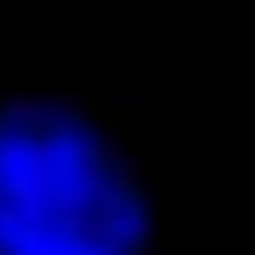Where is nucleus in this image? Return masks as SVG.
<instances>
[{"instance_id":"obj_1","label":"nucleus","mask_w":255,"mask_h":255,"mask_svg":"<svg viewBox=\"0 0 255 255\" xmlns=\"http://www.w3.org/2000/svg\"><path fill=\"white\" fill-rule=\"evenodd\" d=\"M139 191L76 111H0V255H139Z\"/></svg>"}]
</instances>
